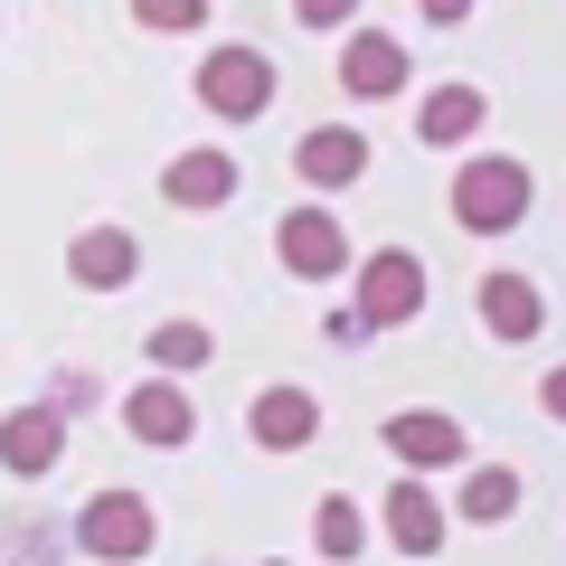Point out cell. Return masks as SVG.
<instances>
[{"instance_id": "6da1fadb", "label": "cell", "mask_w": 566, "mask_h": 566, "mask_svg": "<svg viewBox=\"0 0 566 566\" xmlns=\"http://www.w3.org/2000/svg\"><path fill=\"white\" fill-rule=\"evenodd\" d=\"M453 218H463L472 237H510V227L528 218V170L501 161V151H491V161H463L453 170Z\"/></svg>"}, {"instance_id": "7a4b0ae2", "label": "cell", "mask_w": 566, "mask_h": 566, "mask_svg": "<svg viewBox=\"0 0 566 566\" xmlns=\"http://www.w3.org/2000/svg\"><path fill=\"white\" fill-rule=\"evenodd\" d=\"M76 547L104 566H142L151 557V501L142 491H95V501L76 510Z\"/></svg>"}, {"instance_id": "3957f363", "label": "cell", "mask_w": 566, "mask_h": 566, "mask_svg": "<svg viewBox=\"0 0 566 566\" xmlns=\"http://www.w3.org/2000/svg\"><path fill=\"white\" fill-rule=\"evenodd\" d=\"M199 104L218 123H255L264 104H274V66L255 57V48H208V66H199Z\"/></svg>"}, {"instance_id": "277c9868", "label": "cell", "mask_w": 566, "mask_h": 566, "mask_svg": "<svg viewBox=\"0 0 566 566\" xmlns=\"http://www.w3.org/2000/svg\"><path fill=\"white\" fill-rule=\"evenodd\" d=\"M424 312V255H406V245H378V255L359 264V322L368 331H397Z\"/></svg>"}, {"instance_id": "5b68a950", "label": "cell", "mask_w": 566, "mask_h": 566, "mask_svg": "<svg viewBox=\"0 0 566 566\" xmlns=\"http://www.w3.org/2000/svg\"><path fill=\"white\" fill-rule=\"evenodd\" d=\"M274 255L293 264L303 283H331V274H349V227L331 218L322 199H312V208H293V218L274 227Z\"/></svg>"}, {"instance_id": "8992f818", "label": "cell", "mask_w": 566, "mask_h": 566, "mask_svg": "<svg viewBox=\"0 0 566 566\" xmlns=\"http://www.w3.org/2000/svg\"><path fill=\"white\" fill-rule=\"evenodd\" d=\"M387 453H397L406 472H453L463 463V424L453 416H434V406H406V416H387Z\"/></svg>"}, {"instance_id": "52a82bcc", "label": "cell", "mask_w": 566, "mask_h": 566, "mask_svg": "<svg viewBox=\"0 0 566 566\" xmlns=\"http://www.w3.org/2000/svg\"><path fill=\"white\" fill-rule=\"evenodd\" d=\"M0 463L20 472V482L57 472L66 463V416H57V406H20V416H0Z\"/></svg>"}, {"instance_id": "ba28073f", "label": "cell", "mask_w": 566, "mask_h": 566, "mask_svg": "<svg viewBox=\"0 0 566 566\" xmlns=\"http://www.w3.org/2000/svg\"><path fill=\"white\" fill-rule=\"evenodd\" d=\"M66 274H76L85 293H123V283L142 274L133 227H76V245H66Z\"/></svg>"}, {"instance_id": "9c48e42d", "label": "cell", "mask_w": 566, "mask_h": 566, "mask_svg": "<svg viewBox=\"0 0 566 566\" xmlns=\"http://www.w3.org/2000/svg\"><path fill=\"white\" fill-rule=\"evenodd\" d=\"M123 424H133L142 444H189V434H199V406H189L180 378H142L133 397H123Z\"/></svg>"}, {"instance_id": "30bf717a", "label": "cell", "mask_w": 566, "mask_h": 566, "mask_svg": "<svg viewBox=\"0 0 566 566\" xmlns=\"http://www.w3.org/2000/svg\"><path fill=\"white\" fill-rule=\"evenodd\" d=\"M340 85H349L359 104L406 95V39H387V29H359V39L340 48Z\"/></svg>"}, {"instance_id": "8fae6325", "label": "cell", "mask_w": 566, "mask_h": 566, "mask_svg": "<svg viewBox=\"0 0 566 566\" xmlns=\"http://www.w3.org/2000/svg\"><path fill=\"white\" fill-rule=\"evenodd\" d=\"M472 303H482V331L491 340H538V322H547V303H538V283L528 274H482V293H472Z\"/></svg>"}, {"instance_id": "7c38bea8", "label": "cell", "mask_w": 566, "mask_h": 566, "mask_svg": "<svg viewBox=\"0 0 566 566\" xmlns=\"http://www.w3.org/2000/svg\"><path fill=\"white\" fill-rule=\"evenodd\" d=\"M293 170H303V189H349L368 170V142L349 133V123H322V133L293 142Z\"/></svg>"}, {"instance_id": "4fadbf2b", "label": "cell", "mask_w": 566, "mask_h": 566, "mask_svg": "<svg viewBox=\"0 0 566 566\" xmlns=\"http://www.w3.org/2000/svg\"><path fill=\"white\" fill-rule=\"evenodd\" d=\"M245 434H255L264 453H293V444H312V434H322V406H312L303 387H264V397L245 406Z\"/></svg>"}, {"instance_id": "5bb4252c", "label": "cell", "mask_w": 566, "mask_h": 566, "mask_svg": "<svg viewBox=\"0 0 566 566\" xmlns=\"http://www.w3.org/2000/svg\"><path fill=\"white\" fill-rule=\"evenodd\" d=\"M378 520H387V538H397L406 557H434V547H444V501H434V491H424L416 472H406V482L387 491V510H378Z\"/></svg>"}, {"instance_id": "9a60e30c", "label": "cell", "mask_w": 566, "mask_h": 566, "mask_svg": "<svg viewBox=\"0 0 566 566\" xmlns=\"http://www.w3.org/2000/svg\"><path fill=\"white\" fill-rule=\"evenodd\" d=\"M161 199L170 208H227L237 199V161H227V151H180V161L161 170Z\"/></svg>"}, {"instance_id": "2e32d148", "label": "cell", "mask_w": 566, "mask_h": 566, "mask_svg": "<svg viewBox=\"0 0 566 566\" xmlns=\"http://www.w3.org/2000/svg\"><path fill=\"white\" fill-rule=\"evenodd\" d=\"M482 114H491V104H482V85H434V95H424V114H416V133L453 151V142H472V133H482Z\"/></svg>"}, {"instance_id": "e0dca14e", "label": "cell", "mask_w": 566, "mask_h": 566, "mask_svg": "<svg viewBox=\"0 0 566 566\" xmlns=\"http://www.w3.org/2000/svg\"><path fill=\"white\" fill-rule=\"evenodd\" d=\"M453 510H463L472 528L510 520V510H520V472H510V463H482V472H463V491H453Z\"/></svg>"}, {"instance_id": "ac0fdd59", "label": "cell", "mask_w": 566, "mask_h": 566, "mask_svg": "<svg viewBox=\"0 0 566 566\" xmlns=\"http://www.w3.org/2000/svg\"><path fill=\"white\" fill-rule=\"evenodd\" d=\"M142 349H151V368H161V378H180V368H208V349H218V340H208V322H180V312H170Z\"/></svg>"}, {"instance_id": "d6986e66", "label": "cell", "mask_w": 566, "mask_h": 566, "mask_svg": "<svg viewBox=\"0 0 566 566\" xmlns=\"http://www.w3.org/2000/svg\"><path fill=\"white\" fill-rule=\"evenodd\" d=\"M312 547H322V557H359V547H368V520L340 501V491H331V501L312 510Z\"/></svg>"}, {"instance_id": "ffe728a7", "label": "cell", "mask_w": 566, "mask_h": 566, "mask_svg": "<svg viewBox=\"0 0 566 566\" xmlns=\"http://www.w3.org/2000/svg\"><path fill=\"white\" fill-rule=\"evenodd\" d=\"M142 29H208V0H133Z\"/></svg>"}, {"instance_id": "44dd1931", "label": "cell", "mask_w": 566, "mask_h": 566, "mask_svg": "<svg viewBox=\"0 0 566 566\" xmlns=\"http://www.w3.org/2000/svg\"><path fill=\"white\" fill-rule=\"evenodd\" d=\"M293 10H303V29H340L359 0H293Z\"/></svg>"}, {"instance_id": "7402d4cb", "label": "cell", "mask_w": 566, "mask_h": 566, "mask_svg": "<svg viewBox=\"0 0 566 566\" xmlns=\"http://www.w3.org/2000/svg\"><path fill=\"white\" fill-rule=\"evenodd\" d=\"M538 406H547V416L566 424V368H547V378H538Z\"/></svg>"}, {"instance_id": "603a6c76", "label": "cell", "mask_w": 566, "mask_h": 566, "mask_svg": "<svg viewBox=\"0 0 566 566\" xmlns=\"http://www.w3.org/2000/svg\"><path fill=\"white\" fill-rule=\"evenodd\" d=\"M463 10H472V0H424V20H434V29H453Z\"/></svg>"}]
</instances>
